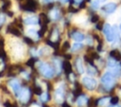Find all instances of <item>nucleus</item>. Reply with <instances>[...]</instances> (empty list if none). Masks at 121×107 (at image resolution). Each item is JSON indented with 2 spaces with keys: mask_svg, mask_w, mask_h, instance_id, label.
<instances>
[{
  "mask_svg": "<svg viewBox=\"0 0 121 107\" xmlns=\"http://www.w3.org/2000/svg\"><path fill=\"white\" fill-rule=\"evenodd\" d=\"M39 71L46 78H51L53 75H54V70L46 63L44 62H39Z\"/></svg>",
  "mask_w": 121,
  "mask_h": 107,
  "instance_id": "obj_1",
  "label": "nucleus"
},
{
  "mask_svg": "<svg viewBox=\"0 0 121 107\" xmlns=\"http://www.w3.org/2000/svg\"><path fill=\"white\" fill-rule=\"evenodd\" d=\"M101 81L104 84L105 88H107L108 90L112 89V86H113V84H114V80H113L112 75L111 73H109V72H107V73H105L103 75V77L101 79Z\"/></svg>",
  "mask_w": 121,
  "mask_h": 107,
  "instance_id": "obj_2",
  "label": "nucleus"
},
{
  "mask_svg": "<svg viewBox=\"0 0 121 107\" xmlns=\"http://www.w3.org/2000/svg\"><path fill=\"white\" fill-rule=\"evenodd\" d=\"M82 84L88 89V90H94L96 86V81L95 79L89 78V77H84L82 79Z\"/></svg>",
  "mask_w": 121,
  "mask_h": 107,
  "instance_id": "obj_3",
  "label": "nucleus"
},
{
  "mask_svg": "<svg viewBox=\"0 0 121 107\" xmlns=\"http://www.w3.org/2000/svg\"><path fill=\"white\" fill-rule=\"evenodd\" d=\"M103 32L107 38V40L109 42H112L114 38V34H113V31H112V28L111 27L110 24H105L103 26Z\"/></svg>",
  "mask_w": 121,
  "mask_h": 107,
  "instance_id": "obj_4",
  "label": "nucleus"
},
{
  "mask_svg": "<svg viewBox=\"0 0 121 107\" xmlns=\"http://www.w3.org/2000/svg\"><path fill=\"white\" fill-rule=\"evenodd\" d=\"M18 98H19V99H20L21 102L26 103V101H28V99L30 98V91L27 88L21 89L20 92H19V94H18Z\"/></svg>",
  "mask_w": 121,
  "mask_h": 107,
  "instance_id": "obj_5",
  "label": "nucleus"
},
{
  "mask_svg": "<svg viewBox=\"0 0 121 107\" xmlns=\"http://www.w3.org/2000/svg\"><path fill=\"white\" fill-rule=\"evenodd\" d=\"M9 87L12 89V91H13L16 95H18L19 92H20V90H21L19 81H18L17 80H9Z\"/></svg>",
  "mask_w": 121,
  "mask_h": 107,
  "instance_id": "obj_6",
  "label": "nucleus"
},
{
  "mask_svg": "<svg viewBox=\"0 0 121 107\" xmlns=\"http://www.w3.org/2000/svg\"><path fill=\"white\" fill-rule=\"evenodd\" d=\"M39 19L36 16H28L24 19V23L26 25H37L39 23Z\"/></svg>",
  "mask_w": 121,
  "mask_h": 107,
  "instance_id": "obj_7",
  "label": "nucleus"
},
{
  "mask_svg": "<svg viewBox=\"0 0 121 107\" xmlns=\"http://www.w3.org/2000/svg\"><path fill=\"white\" fill-rule=\"evenodd\" d=\"M103 10L104 11H106V12H108V13H112V12H113L114 10H115V9H116V4L115 3H108V4H106L105 6H103Z\"/></svg>",
  "mask_w": 121,
  "mask_h": 107,
  "instance_id": "obj_8",
  "label": "nucleus"
},
{
  "mask_svg": "<svg viewBox=\"0 0 121 107\" xmlns=\"http://www.w3.org/2000/svg\"><path fill=\"white\" fill-rule=\"evenodd\" d=\"M62 68H63L65 74L69 75L70 73H72V65L68 61H64L62 62Z\"/></svg>",
  "mask_w": 121,
  "mask_h": 107,
  "instance_id": "obj_9",
  "label": "nucleus"
},
{
  "mask_svg": "<svg viewBox=\"0 0 121 107\" xmlns=\"http://www.w3.org/2000/svg\"><path fill=\"white\" fill-rule=\"evenodd\" d=\"M110 55H111V57H112L114 60H116V61H120L121 60V53L118 51V50H116V49H113V50H112L111 52H110Z\"/></svg>",
  "mask_w": 121,
  "mask_h": 107,
  "instance_id": "obj_10",
  "label": "nucleus"
},
{
  "mask_svg": "<svg viewBox=\"0 0 121 107\" xmlns=\"http://www.w3.org/2000/svg\"><path fill=\"white\" fill-rule=\"evenodd\" d=\"M75 63H76V66H77L78 71L80 74H82L83 71H84V69H83V66H82V61H81V59H80V58L77 59V61H76Z\"/></svg>",
  "mask_w": 121,
  "mask_h": 107,
  "instance_id": "obj_11",
  "label": "nucleus"
},
{
  "mask_svg": "<svg viewBox=\"0 0 121 107\" xmlns=\"http://www.w3.org/2000/svg\"><path fill=\"white\" fill-rule=\"evenodd\" d=\"M72 37H73V39L74 40H76V41H82L83 39H84V35L82 34V33H80V32H78V31H76V32H74L73 34H72Z\"/></svg>",
  "mask_w": 121,
  "mask_h": 107,
  "instance_id": "obj_12",
  "label": "nucleus"
},
{
  "mask_svg": "<svg viewBox=\"0 0 121 107\" xmlns=\"http://www.w3.org/2000/svg\"><path fill=\"white\" fill-rule=\"evenodd\" d=\"M60 17V11L58 9H53L51 11V18L53 20H57Z\"/></svg>",
  "mask_w": 121,
  "mask_h": 107,
  "instance_id": "obj_13",
  "label": "nucleus"
},
{
  "mask_svg": "<svg viewBox=\"0 0 121 107\" xmlns=\"http://www.w3.org/2000/svg\"><path fill=\"white\" fill-rule=\"evenodd\" d=\"M40 18H41V20H40V21H42L43 24H47V23L49 22V20H48L47 16H46L44 13H42V14L40 15Z\"/></svg>",
  "mask_w": 121,
  "mask_h": 107,
  "instance_id": "obj_14",
  "label": "nucleus"
},
{
  "mask_svg": "<svg viewBox=\"0 0 121 107\" xmlns=\"http://www.w3.org/2000/svg\"><path fill=\"white\" fill-rule=\"evenodd\" d=\"M70 48V44H69V42H64L63 43V45H62V46H61V50L64 52V51H66V50H68Z\"/></svg>",
  "mask_w": 121,
  "mask_h": 107,
  "instance_id": "obj_15",
  "label": "nucleus"
},
{
  "mask_svg": "<svg viewBox=\"0 0 121 107\" xmlns=\"http://www.w3.org/2000/svg\"><path fill=\"white\" fill-rule=\"evenodd\" d=\"M86 101H87V98H86L85 97H82V96H81V97L78 99V105H82V104H85Z\"/></svg>",
  "mask_w": 121,
  "mask_h": 107,
  "instance_id": "obj_16",
  "label": "nucleus"
},
{
  "mask_svg": "<svg viewBox=\"0 0 121 107\" xmlns=\"http://www.w3.org/2000/svg\"><path fill=\"white\" fill-rule=\"evenodd\" d=\"M84 60H85L87 62H89V63H91L92 65H94V62H93V58H92V57H89L88 55H85V56H84Z\"/></svg>",
  "mask_w": 121,
  "mask_h": 107,
  "instance_id": "obj_17",
  "label": "nucleus"
},
{
  "mask_svg": "<svg viewBox=\"0 0 121 107\" xmlns=\"http://www.w3.org/2000/svg\"><path fill=\"white\" fill-rule=\"evenodd\" d=\"M118 101H119L118 97H112V98H111V103H112V105H115V104H116Z\"/></svg>",
  "mask_w": 121,
  "mask_h": 107,
  "instance_id": "obj_18",
  "label": "nucleus"
},
{
  "mask_svg": "<svg viewBox=\"0 0 121 107\" xmlns=\"http://www.w3.org/2000/svg\"><path fill=\"white\" fill-rule=\"evenodd\" d=\"M98 20H99L98 15H93L92 18H91V22L92 23H96V22H98Z\"/></svg>",
  "mask_w": 121,
  "mask_h": 107,
  "instance_id": "obj_19",
  "label": "nucleus"
},
{
  "mask_svg": "<svg viewBox=\"0 0 121 107\" xmlns=\"http://www.w3.org/2000/svg\"><path fill=\"white\" fill-rule=\"evenodd\" d=\"M81 46H82V45H81L80 44H75V45H73V47H72V50H73V51H75V50H78V49H79Z\"/></svg>",
  "mask_w": 121,
  "mask_h": 107,
  "instance_id": "obj_20",
  "label": "nucleus"
},
{
  "mask_svg": "<svg viewBox=\"0 0 121 107\" xmlns=\"http://www.w3.org/2000/svg\"><path fill=\"white\" fill-rule=\"evenodd\" d=\"M45 30H46V26H43V27H42L41 31H39V35H40V36H43V35L44 34Z\"/></svg>",
  "mask_w": 121,
  "mask_h": 107,
  "instance_id": "obj_21",
  "label": "nucleus"
},
{
  "mask_svg": "<svg viewBox=\"0 0 121 107\" xmlns=\"http://www.w3.org/2000/svg\"><path fill=\"white\" fill-rule=\"evenodd\" d=\"M105 102H107V98H106L98 99V104H99V105H104V104H105Z\"/></svg>",
  "mask_w": 121,
  "mask_h": 107,
  "instance_id": "obj_22",
  "label": "nucleus"
},
{
  "mask_svg": "<svg viewBox=\"0 0 121 107\" xmlns=\"http://www.w3.org/2000/svg\"><path fill=\"white\" fill-rule=\"evenodd\" d=\"M103 26H104L103 23H102V22H99V23L96 25V28H97L98 30H102V29H103Z\"/></svg>",
  "mask_w": 121,
  "mask_h": 107,
  "instance_id": "obj_23",
  "label": "nucleus"
},
{
  "mask_svg": "<svg viewBox=\"0 0 121 107\" xmlns=\"http://www.w3.org/2000/svg\"><path fill=\"white\" fill-rule=\"evenodd\" d=\"M35 93L38 94V95H41V94H42V88H41L40 86L36 87V88H35Z\"/></svg>",
  "mask_w": 121,
  "mask_h": 107,
  "instance_id": "obj_24",
  "label": "nucleus"
},
{
  "mask_svg": "<svg viewBox=\"0 0 121 107\" xmlns=\"http://www.w3.org/2000/svg\"><path fill=\"white\" fill-rule=\"evenodd\" d=\"M91 57H92L93 59H99L98 54H96V53H95V52H93V53L91 54Z\"/></svg>",
  "mask_w": 121,
  "mask_h": 107,
  "instance_id": "obj_25",
  "label": "nucleus"
},
{
  "mask_svg": "<svg viewBox=\"0 0 121 107\" xmlns=\"http://www.w3.org/2000/svg\"><path fill=\"white\" fill-rule=\"evenodd\" d=\"M4 21H5V16H4V14H0V25H2V24L4 23Z\"/></svg>",
  "mask_w": 121,
  "mask_h": 107,
  "instance_id": "obj_26",
  "label": "nucleus"
},
{
  "mask_svg": "<svg viewBox=\"0 0 121 107\" xmlns=\"http://www.w3.org/2000/svg\"><path fill=\"white\" fill-rule=\"evenodd\" d=\"M47 97H48V95H47V94H43V97H42V100H43V101L47 100V99H48V98H47Z\"/></svg>",
  "mask_w": 121,
  "mask_h": 107,
  "instance_id": "obj_27",
  "label": "nucleus"
},
{
  "mask_svg": "<svg viewBox=\"0 0 121 107\" xmlns=\"http://www.w3.org/2000/svg\"><path fill=\"white\" fill-rule=\"evenodd\" d=\"M69 10H70V11H72V12H77V9H73V7H72V6H70V7H69Z\"/></svg>",
  "mask_w": 121,
  "mask_h": 107,
  "instance_id": "obj_28",
  "label": "nucleus"
},
{
  "mask_svg": "<svg viewBox=\"0 0 121 107\" xmlns=\"http://www.w3.org/2000/svg\"><path fill=\"white\" fill-rule=\"evenodd\" d=\"M33 62H34V60H33V59H31V60H29V61L27 62V64H28V65H32V64H33Z\"/></svg>",
  "mask_w": 121,
  "mask_h": 107,
  "instance_id": "obj_29",
  "label": "nucleus"
},
{
  "mask_svg": "<svg viewBox=\"0 0 121 107\" xmlns=\"http://www.w3.org/2000/svg\"><path fill=\"white\" fill-rule=\"evenodd\" d=\"M64 57H65V58H66V59H67V60H70V59H71V57H72V56H71V55H70V54H68V55H67V54H66V55H64Z\"/></svg>",
  "mask_w": 121,
  "mask_h": 107,
  "instance_id": "obj_30",
  "label": "nucleus"
},
{
  "mask_svg": "<svg viewBox=\"0 0 121 107\" xmlns=\"http://www.w3.org/2000/svg\"><path fill=\"white\" fill-rule=\"evenodd\" d=\"M62 106H63V107H70V106H69L67 103H65V102H64V103H62Z\"/></svg>",
  "mask_w": 121,
  "mask_h": 107,
  "instance_id": "obj_31",
  "label": "nucleus"
},
{
  "mask_svg": "<svg viewBox=\"0 0 121 107\" xmlns=\"http://www.w3.org/2000/svg\"><path fill=\"white\" fill-rule=\"evenodd\" d=\"M74 1H75L76 3H81V2L83 1V0H74Z\"/></svg>",
  "mask_w": 121,
  "mask_h": 107,
  "instance_id": "obj_32",
  "label": "nucleus"
},
{
  "mask_svg": "<svg viewBox=\"0 0 121 107\" xmlns=\"http://www.w3.org/2000/svg\"><path fill=\"white\" fill-rule=\"evenodd\" d=\"M59 1H60V2H67L68 0H59Z\"/></svg>",
  "mask_w": 121,
  "mask_h": 107,
  "instance_id": "obj_33",
  "label": "nucleus"
},
{
  "mask_svg": "<svg viewBox=\"0 0 121 107\" xmlns=\"http://www.w3.org/2000/svg\"><path fill=\"white\" fill-rule=\"evenodd\" d=\"M44 1H45V2H52L53 0H44Z\"/></svg>",
  "mask_w": 121,
  "mask_h": 107,
  "instance_id": "obj_34",
  "label": "nucleus"
},
{
  "mask_svg": "<svg viewBox=\"0 0 121 107\" xmlns=\"http://www.w3.org/2000/svg\"><path fill=\"white\" fill-rule=\"evenodd\" d=\"M32 107H38V106H37V105H33Z\"/></svg>",
  "mask_w": 121,
  "mask_h": 107,
  "instance_id": "obj_35",
  "label": "nucleus"
},
{
  "mask_svg": "<svg viewBox=\"0 0 121 107\" xmlns=\"http://www.w3.org/2000/svg\"><path fill=\"white\" fill-rule=\"evenodd\" d=\"M43 107H48V106L47 105H43Z\"/></svg>",
  "mask_w": 121,
  "mask_h": 107,
  "instance_id": "obj_36",
  "label": "nucleus"
},
{
  "mask_svg": "<svg viewBox=\"0 0 121 107\" xmlns=\"http://www.w3.org/2000/svg\"><path fill=\"white\" fill-rule=\"evenodd\" d=\"M112 107H117V106H115V105H113V106H112Z\"/></svg>",
  "mask_w": 121,
  "mask_h": 107,
  "instance_id": "obj_37",
  "label": "nucleus"
},
{
  "mask_svg": "<svg viewBox=\"0 0 121 107\" xmlns=\"http://www.w3.org/2000/svg\"><path fill=\"white\" fill-rule=\"evenodd\" d=\"M0 107H1V106H0Z\"/></svg>",
  "mask_w": 121,
  "mask_h": 107,
  "instance_id": "obj_38",
  "label": "nucleus"
}]
</instances>
